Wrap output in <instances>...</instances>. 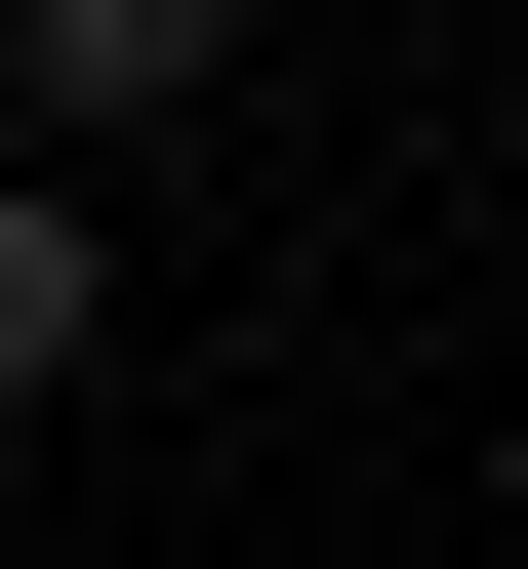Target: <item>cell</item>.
Here are the masks:
<instances>
[{
	"label": "cell",
	"mask_w": 528,
	"mask_h": 569,
	"mask_svg": "<svg viewBox=\"0 0 528 569\" xmlns=\"http://www.w3.org/2000/svg\"><path fill=\"white\" fill-rule=\"evenodd\" d=\"M203 41H245V0H0V82H41V122H163Z\"/></svg>",
	"instance_id": "6da1fadb"
},
{
	"label": "cell",
	"mask_w": 528,
	"mask_h": 569,
	"mask_svg": "<svg viewBox=\"0 0 528 569\" xmlns=\"http://www.w3.org/2000/svg\"><path fill=\"white\" fill-rule=\"evenodd\" d=\"M0 407H82V163H0Z\"/></svg>",
	"instance_id": "7a4b0ae2"
}]
</instances>
